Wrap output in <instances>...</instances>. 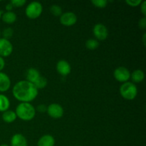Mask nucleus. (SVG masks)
<instances>
[{"label": "nucleus", "mask_w": 146, "mask_h": 146, "mask_svg": "<svg viewBox=\"0 0 146 146\" xmlns=\"http://www.w3.org/2000/svg\"><path fill=\"white\" fill-rule=\"evenodd\" d=\"M47 114L49 115L51 118L54 119H58V118H62L64 113V110L62 106L58 104H51L49 106H47Z\"/></svg>", "instance_id": "6"}, {"label": "nucleus", "mask_w": 146, "mask_h": 146, "mask_svg": "<svg viewBox=\"0 0 146 146\" xmlns=\"http://www.w3.org/2000/svg\"><path fill=\"white\" fill-rule=\"evenodd\" d=\"M13 45L9 40L0 38V56L2 58L8 57L12 54Z\"/></svg>", "instance_id": "9"}, {"label": "nucleus", "mask_w": 146, "mask_h": 146, "mask_svg": "<svg viewBox=\"0 0 146 146\" xmlns=\"http://www.w3.org/2000/svg\"><path fill=\"white\" fill-rule=\"evenodd\" d=\"M143 44H144V46H145V44H146V42H145V40H146V33H144L143 34Z\"/></svg>", "instance_id": "31"}, {"label": "nucleus", "mask_w": 146, "mask_h": 146, "mask_svg": "<svg viewBox=\"0 0 146 146\" xmlns=\"http://www.w3.org/2000/svg\"><path fill=\"white\" fill-rule=\"evenodd\" d=\"M50 12L54 17H60L62 14V8L58 4H53L50 7Z\"/></svg>", "instance_id": "21"}, {"label": "nucleus", "mask_w": 146, "mask_h": 146, "mask_svg": "<svg viewBox=\"0 0 146 146\" xmlns=\"http://www.w3.org/2000/svg\"><path fill=\"white\" fill-rule=\"evenodd\" d=\"M10 3L12 4L14 7L19 8V7H22L23 6L25 5L27 1L26 0H11Z\"/></svg>", "instance_id": "24"}, {"label": "nucleus", "mask_w": 146, "mask_h": 146, "mask_svg": "<svg viewBox=\"0 0 146 146\" xmlns=\"http://www.w3.org/2000/svg\"><path fill=\"white\" fill-rule=\"evenodd\" d=\"M125 3L127 5L131 7H137L141 5L142 1L141 0H126Z\"/></svg>", "instance_id": "25"}, {"label": "nucleus", "mask_w": 146, "mask_h": 146, "mask_svg": "<svg viewBox=\"0 0 146 146\" xmlns=\"http://www.w3.org/2000/svg\"><path fill=\"white\" fill-rule=\"evenodd\" d=\"M56 143L55 138L50 134L42 135L37 142V146H54Z\"/></svg>", "instance_id": "13"}, {"label": "nucleus", "mask_w": 146, "mask_h": 146, "mask_svg": "<svg viewBox=\"0 0 146 146\" xmlns=\"http://www.w3.org/2000/svg\"><path fill=\"white\" fill-rule=\"evenodd\" d=\"M1 34H2L3 36V38H5V39L9 40L10 38L13 36L14 30H13L12 28H11V27H7V28H5L3 30Z\"/></svg>", "instance_id": "23"}, {"label": "nucleus", "mask_w": 146, "mask_h": 146, "mask_svg": "<svg viewBox=\"0 0 146 146\" xmlns=\"http://www.w3.org/2000/svg\"><path fill=\"white\" fill-rule=\"evenodd\" d=\"M56 71L62 76H66L71 72V66L66 60H59L56 64Z\"/></svg>", "instance_id": "10"}, {"label": "nucleus", "mask_w": 146, "mask_h": 146, "mask_svg": "<svg viewBox=\"0 0 146 146\" xmlns=\"http://www.w3.org/2000/svg\"><path fill=\"white\" fill-rule=\"evenodd\" d=\"M141 11L144 17H146V1H142L141 4Z\"/></svg>", "instance_id": "28"}, {"label": "nucleus", "mask_w": 146, "mask_h": 146, "mask_svg": "<svg viewBox=\"0 0 146 146\" xmlns=\"http://www.w3.org/2000/svg\"><path fill=\"white\" fill-rule=\"evenodd\" d=\"M93 34L97 41H104L108 36V30L103 24H96L93 28Z\"/></svg>", "instance_id": "7"}, {"label": "nucleus", "mask_w": 146, "mask_h": 146, "mask_svg": "<svg viewBox=\"0 0 146 146\" xmlns=\"http://www.w3.org/2000/svg\"><path fill=\"white\" fill-rule=\"evenodd\" d=\"M131 78L133 84H139L143 81L145 78V73L141 69H136L131 73Z\"/></svg>", "instance_id": "15"}, {"label": "nucleus", "mask_w": 146, "mask_h": 146, "mask_svg": "<svg viewBox=\"0 0 146 146\" xmlns=\"http://www.w3.org/2000/svg\"><path fill=\"white\" fill-rule=\"evenodd\" d=\"M10 101L4 94H0V112L4 113L10 108Z\"/></svg>", "instance_id": "18"}, {"label": "nucleus", "mask_w": 146, "mask_h": 146, "mask_svg": "<svg viewBox=\"0 0 146 146\" xmlns=\"http://www.w3.org/2000/svg\"><path fill=\"white\" fill-rule=\"evenodd\" d=\"M38 90L32 83L22 80L18 81L12 88V95L21 103H30L36 99Z\"/></svg>", "instance_id": "1"}, {"label": "nucleus", "mask_w": 146, "mask_h": 146, "mask_svg": "<svg viewBox=\"0 0 146 146\" xmlns=\"http://www.w3.org/2000/svg\"><path fill=\"white\" fill-rule=\"evenodd\" d=\"M76 146H82V145H76Z\"/></svg>", "instance_id": "35"}, {"label": "nucleus", "mask_w": 146, "mask_h": 146, "mask_svg": "<svg viewBox=\"0 0 146 146\" xmlns=\"http://www.w3.org/2000/svg\"><path fill=\"white\" fill-rule=\"evenodd\" d=\"M59 17L60 23L64 27H72L75 25L78 20L76 14L71 11L62 13Z\"/></svg>", "instance_id": "8"}, {"label": "nucleus", "mask_w": 146, "mask_h": 146, "mask_svg": "<svg viewBox=\"0 0 146 146\" xmlns=\"http://www.w3.org/2000/svg\"><path fill=\"white\" fill-rule=\"evenodd\" d=\"M108 1L107 0H92L91 4L98 9H104L106 7Z\"/></svg>", "instance_id": "22"}, {"label": "nucleus", "mask_w": 146, "mask_h": 146, "mask_svg": "<svg viewBox=\"0 0 146 146\" xmlns=\"http://www.w3.org/2000/svg\"><path fill=\"white\" fill-rule=\"evenodd\" d=\"M114 78L120 83L128 82L131 78V72L125 66H119L114 70Z\"/></svg>", "instance_id": "5"}, {"label": "nucleus", "mask_w": 146, "mask_h": 146, "mask_svg": "<svg viewBox=\"0 0 146 146\" xmlns=\"http://www.w3.org/2000/svg\"><path fill=\"white\" fill-rule=\"evenodd\" d=\"M1 31H0V36H1Z\"/></svg>", "instance_id": "34"}, {"label": "nucleus", "mask_w": 146, "mask_h": 146, "mask_svg": "<svg viewBox=\"0 0 146 146\" xmlns=\"http://www.w3.org/2000/svg\"><path fill=\"white\" fill-rule=\"evenodd\" d=\"M11 82L9 76L4 72H0V92L4 93L9 91Z\"/></svg>", "instance_id": "11"}, {"label": "nucleus", "mask_w": 146, "mask_h": 146, "mask_svg": "<svg viewBox=\"0 0 146 146\" xmlns=\"http://www.w3.org/2000/svg\"><path fill=\"white\" fill-rule=\"evenodd\" d=\"M99 46V41L95 38H89L86 41V47L88 50H95Z\"/></svg>", "instance_id": "20"}, {"label": "nucleus", "mask_w": 146, "mask_h": 146, "mask_svg": "<svg viewBox=\"0 0 146 146\" xmlns=\"http://www.w3.org/2000/svg\"><path fill=\"white\" fill-rule=\"evenodd\" d=\"M138 27L141 29H146V18L143 17L138 21Z\"/></svg>", "instance_id": "26"}, {"label": "nucleus", "mask_w": 146, "mask_h": 146, "mask_svg": "<svg viewBox=\"0 0 146 146\" xmlns=\"http://www.w3.org/2000/svg\"><path fill=\"white\" fill-rule=\"evenodd\" d=\"M0 146H10V145H7V144H1V145H0Z\"/></svg>", "instance_id": "33"}, {"label": "nucleus", "mask_w": 146, "mask_h": 146, "mask_svg": "<svg viewBox=\"0 0 146 146\" xmlns=\"http://www.w3.org/2000/svg\"><path fill=\"white\" fill-rule=\"evenodd\" d=\"M119 91L121 97L128 101L134 100L138 95V88L135 84L130 81L122 84Z\"/></svg>", "instance_id": "3"}, {"label": "nucleus", "mask_w": 146, "mask_h": 146, "mask_svg": "<svg viewBox=\"0 0 146 146\" xmlns=\"http://www.w3.org/2000/svg\"><path fill=\"white\" fill-rule=\"evenodd\" d=\"M10 146H28V142L24 135L21 133H16L11 137Z\"/></svg>", "instance_id": "12"}, {"label": "nucleus", "mask_w": 146, "mask_h": 146, "mask_svg": "<svg viewBox=\"0 0 146 146\" xmlns=\"http://www.w3.org/2000/svg\"><path fill=\"white\" fill-rule=\"evenodd\" d=\"M43 12V6L38 1H32L27 6L25 14L30 19H38Z\"/></svg>", "instance_id": "4"}, {"label": "nucleus", "mask_w": 146, "mask_h": 146, "mask_svg": "<svg viewBox=\"0 0 146 146\" xmlns=\"http://www.w3.org/2000/svg\"><path fill=\"white\" fill-rule=\"evenodd\" d=\"M36 111H38L39 113H43L46 112L47 106L45 105V104H39V105L36 107Z\"/></svg>", "instance_id": "27"}, {"label": "nucleus", "mask_w": 146, "mask_h": 146, "mask_svg": "<svg viewBox=\"0 0 146 146\" xmlns=\"http://www.w3.org/2000/svg\"><path fill=\"white\" fill-rule=\"evenodd\" d=\"M40 76H41L40 72L36 69V68H29L27 71V74H26L27 81L32 83L33 84L36 82V81Z\"/></svg>", "instance_id": "14"}, {"label": "nucleus", "mask_w": 146, "mask_h": 146, "mask_svg": "<svg viewBox=\"0 0 146 146\" xmlns=\"http://www.w3.org/2000/svg\"><path fill=\"white\" fill-rule=\"evenodd\" d=\"M36 108L31 103H20L15 110L17 118L23 121H30L36 115Z\"/></svg>", "instance_id": "2"}, {"label": "nucleus", "mask_w": 146, "mask_h": 146, "mask_svg": "<svg viewBox=\"0 0 146 146\" xmlns=\"http://www.w3.org/2000/svg\"><path fill=\"white\" fill-rule=\"evenodd\" d=\"M1 118H2L3 121L7 123H12L17 120V117L15 111L9 109L3 113Z\"/></svg>", "instance_id": "17"}, {"label": "nucleus", "mask_w": 146, "mask_h": 146, "mask_svg": "<svg viewBox=\"0 0 146 146\" xmlns=\"http://www.w3.org/2000/svg\"><path fill=\"white\" fill-rule=\"evenodd\" d=\"M1 20L7 24H12L17 20V16L13 11H6L1 16Z\"/></svg>", "instance_id": "16"}, {"label": "nucleus", "mask_w": 146, "mask_h": 146, "mask_svg": "<svg viewBox=\"0 0 146 146\" xmlns=\"http://www.w3.org/2000/svg\"><path fill=\"white\" fill-rule=\"evenodd\" d=\"M1 16H2V12H1V9H0V19H1Z\"/></svg>", "instance_id": "32"}, {"label": "nucleus", "mask_w": 146, "mask_h": 146, "mask_svg": "<svg viewBox=\"0 0 146 146\" xmlns=\"http://www.w3.org/2000/svg\"><path fill=\"white\" fill-rule=\"evenodd\" d=\"M4 67H5V61H4V58L0 56V72H1Z\"/></svg>", "instance_id": "29"}, {"label": "nucleus", "mask_w": 146, "mask_h": 146, "mask_svg": "<svg viewBox=\"0 0 146 146\" xmlns=\"http://www.w3.org/2000/svg\"><path fill=\"white\" fill-rule=\"evenodd\" d=\"M48 84V81H47L46 78L44 76H40L38 79L36 81V82L34 83V85L35 86L36 88L37 89H43V88H46Z\"/></svg>", "instance_id": "19"}, {"label": "nucleus", "mask_w": 146, "mask_h": 146, "mask_svg": "<svg viewBox=\"0 0 146 146\" xmlns=\"http://www.w3.org/2000/svg\"><path fill=\"white\" fill-rule=\"evenodd\" d=\"M5 9H6V10H7V11H12L13 9H14V7H13L12 4L9 2V3H8L7 5H6Z\"/></svg>", "instance_id": "30"}]
</instances>
